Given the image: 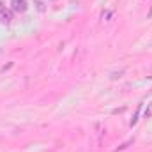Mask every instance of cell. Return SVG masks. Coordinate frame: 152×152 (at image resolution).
I'll list each match as a JSON object with an SVG mask.
<instances>
[{"label":"cell","instance_id":"cell-4","mask_svg":"<svg viewBox=\"0 0 152 152\" xmlns=\"http://www.w3.org/2000/svg\"><path fill=\"white\" fill-rule=\"evenodd\" d=\"M34 4H36V9H37L39 12H44V11H46V7H44V4H42L41 0H36Z\"/></svg>","mask_w":152,"mask_h":152},{"label":"cell","instance_id":"cell-3","mask_svg":"<svg viewBox=\"0 0 152 152\" xmlns=\"http://www.w3.org/2000/svg\"><path fill=\"white\" fill-rule=\"evenodd\" d=\"M140 110H142V104H138V108H136V113H134V117H133V118H131V122H129V124H131V127L136 124V120H138V115H140Z\"/></svg>","mask_w":152,"mask_h":152},{"label":"cell","instance_id":"cell-5","mask_svg":"<svg viewBox=\"0 0 152 152\" xmlns=\"http://www.w3.org/2000/svg\"><path fill=\"white\" fill-rule=\"evenodd\" d=\"M133 142H134V140H133V138H131V140H127V142H126V143H122V145H120V147H118V149H117V151H124V149H127V145H131V143H133Z\"/></svg>","mask_w":152,"mask_h":152},{"label":"cell","instance_id":"cell-2","mask_svg":"<svg viewBox=\"0 0 152 152\" xmlns=\"http://www.w3.org/2000/svg\"><path fill=\"white\" fill-rule=\"evenodd\" d=\"M12 9H4L2 12H0V21L4 23V25H9L11 21H12Z\"/></svg>","mask_w":152,"mask_h":152},{"label":"cell","instance_id":"cell-6","mask_svg":"<svg viewBox=\"0 0 152 152\" xmlns=\"http://www.w3.org/2000/svg\"><path fill=\"white\" fill-rule=\"evenodd\" d=\"M11 67H12V62H9L7 66H4V67H2L0 71H2V73H5V71H7V69H11Z\"/></svg>","mask_w":152,"mask_h":152},{"label":"cell","instance_id":"cell-7","mask_svg":"<svg viewBox=\"0 0 152 152\" xmlns=\"http://www.w3.org/2000/svg\"><path fill=\"white\" fill-rule=\"evenodd\" d=\"M4 9H5V4H4V2H2V0H0V12H2V11H4Z\"/></svg>","mask_w":152,"mask_h":152},{"label":"cell","instance_id":"cell-1","mask_svg":"<svg viewBox=\"0 0 152 152\" xmlns=\"http://www.w3.org/2000/svg\"><path fill=\"white\" fill-rule=\"evenodd\" d=\"M11 9L14 12H25L28 9V2L27 0H11Z\"/></svg>","mask_w":152,"mask_h":152}]
</instances>
